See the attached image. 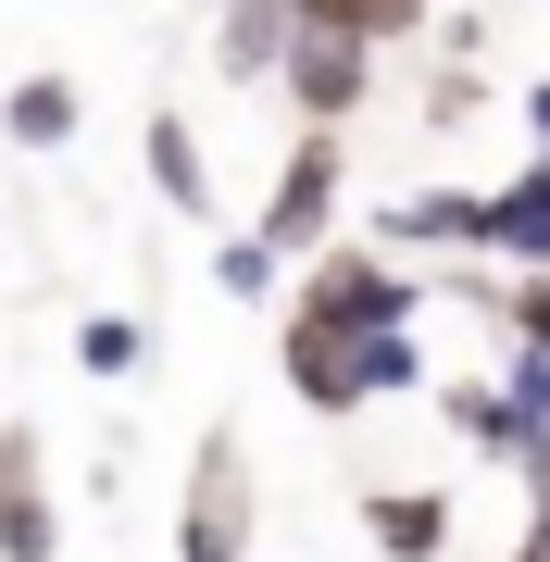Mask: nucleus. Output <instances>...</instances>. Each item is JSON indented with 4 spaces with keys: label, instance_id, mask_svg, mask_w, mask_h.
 Wrapping results in <instances>:
<instances>
[{
    "label": "nucleus",
    "instance_id": "f257e3e1",
    "mask_svg": "<svg viewBox=\"0 0 550 562\" xmlns=\"http://www.w3.org/2000/svg\"><path fill=\"white\" fill-rule=\"evenodd\" d=\"M276 88H288V113H301V125H350V113L375 101V38H363V25H338V13H301Z\"/></svg>",
    "mask_w": 550,
    "mask_h": 562
},
{
    "label": "nucleus",
    "instance_id": "f03ea898",
    "mask_svg": "<svg viewBox=\"0 0 550 562\" xmlns=\"http://www.w3.org/2000/svg\"><path fill=\"white\" fill-rule=\"evenodd\" d=\"M301 313H326V325H413V313H426V288L401 276V250L326 238V250L301 262Z\"/></svg>",
    "mask_w": 550,
    "mask_h": 562
},
{
    "label": "nucleus",
    "instance_id": "7ed1b4c3",
    "mask_svg": "<svg viewBox=\"0 0 550 562\" xmlns=\"http://www.w3.org/2000/svg\"><path fill=\"white\" fill-rule=\"evenodd\" d=\"M250 225H263L276 262H313V250L338 238V125H301V150L276 162V188H263Z\"/></svg>",
    "mask_w": 550,
    "mask_h": 562
},
{
    "label": "nucleus",
    "instance_id": "20e7f679",
    "mask_svg": "<svg viewBox=\"0 0 550 562\" xmlns=\"http://www.w3.org/2000/svg\"><path fill=\"white\" fill-rule=\"evenodd\" d=\"M176 562H250V450L213 438L188 450V513H176Z\"/></svg>",
    "mask_w": 550,
    "mask_h": 562
},
{
    "label": "nucleus",
    "instance_id": "39448f33",
    "mask_svg": "<svg viewBox=\"0 0 550 562\" xmlns=\"http://www.w3.org/2000/svg\"><path fill=\"white\" fill-rule=\"evenodd\" d=\"M276 375L301 387L313 413H363L375 401V387H363V325H326L301 301H288V325H276Z\"/></svg>",
    "mask_w": 550,
    "mask_h": 562
},
{
    "label": "nucleus",
    "instance_id": "423d86ee",
    "mask_svg": "<svg viewBox=\"0 0 550 562\" xmlns=\"http://www.w3.org/2000/svg\"><path fill=\"white\" fill-rule=\"evenodd\" d=\"M50 550H63V513H50L38 425H0V562H50Z\"/></svg>",
    "mask_w": 550,
    "mask_h": 562
},
{
    "label": "nucleus",
    "instance_id": "0eeeda50",
    "mask_svg": "<svg viewBox=\"0 0 550 562\" xmlns=\"http://www.w3.org/2000/svg\"><path fill=\"white\" fill-rule=\"evenodd\" d=\"M288 38H301V0H225L213 13V76L225 88H276Z\"/></svg>",
    "mask_w": 550,
    "mask_h": 562
},
{
    "label": "nucleus",
    "instance_id": "6e6552de",
    "mask_svg": "<svg viewBox=\"0 0 550 562\" xmlns=\"http://www.w3.org/2000/svg\"><path fill=\"white\" fill-rule=\"evenodd\" d=\"M375 250H489V188H413V201H388Z\"/></svg>",
    "mask_w": 550,
    "mask_h": 562
},
{
    "label": "nucleus",
    "instance_id": "1a4fd4ad",
    "mask_svg": "<svg viewBox=\"0 0 550 562\" xmlns=\"http://www.w3.org/2000/svg\"><path fill=\"white\" fill-rule=\"evenodd\" d=\"M489 262H513V276H538V262H550V150L513 162V176L489 188Z\"/></svg>",
    "mask_w": 550,
    "mask_h": 562
},
{
    "label": "nucleus",
    "instance_id": "9d476101",
    "mask_svg": "<svg viewBox=\"0 0 550 562\" xmlns=\"http://www.w3.org/2000/svg\"><path fill=\"white\" fill-rule=\"evenodd\" d=\"M138 162H150V188H164V213H188V225L213 213V162H201V138H188V113H150Z\"/></svg>",
    "mask_w": 550,
    "mask_h": 562
},
{
    "label": "nucleus",
    "instance_id": "9b49d317",
    "mask_svg": "<svg viewBox=\"0 0 550 562\" xmlns=\"http://www.w3.org/2000/svg\"><path fill=\"white\" fill-rule=\"evenodd\" d=\"M363 538L388 562H438L450 550V501H438V487H375V501H363Z\"/></svg>",
    "mask_w": 550,
    "mask_h": 562
},
{
    "label": "nucleus",
    "instance_id": "f8f14e48",
    "mask_svg": "<svg viewBox=\"0 0 550 562\" xmlns=\"http://www.w3.org/2000/svg\"><path fill=\"white\" fill-rule=\"evenodd\" d=\"M76 125H88L76 76H50V63H38V76H13V101H0V138H13V150H63Z\"/></svg>",
    "mask_w": 550,
    "mask_h": 562
},
{
    "label": "nucleus",
    "instance_id": "ddd939ff",
    "mask_svg": "<svg viewBox=\"0 0 550 562\" xmlns=\"http://www.w3.org/2000/svg\"><path fill=\"white\" fill-rule=\"evenodd\" d=\"M138 362H150V325L138 313H88L76 325V375H138Z\"/></svg>",
    "mask_w": 550,
    "mask_h": 562
},
{
    "label": "nucleus",
    "instance_id": "4468645a",
    "mask_svg": "<svg viewBox=\"0 0 550 562\" xmlns=\"http://www.w3.org/2000/svg\"><path fill=\"white\" fill-rule=\"evenodd\" d=\"M301 13H338V25H363V38L388 50V38H413V25L438 13V0H301Z\"/></svg>",
    "mask_w": 550,
    "mask_h": 562
},
{
    "label": "nucleus",
    "instance_id": "2eb2a0df",
    "mask_svg": "<svg viewBox=\"0 0 550 562\" xmlns=\"http://www.w3.org/2000/svg\"><path fill=\"white\" fill-rule=\"evenodd\" d=\"M213 288H225V301H276V250H263V225L213 250Z\"/></svg>",
    "mask_w": 550,
    "mask_h": 562
},
{
    "label": "nucleus",
    "instance_id": "dca6fc26",
    "mask_svg": "<svg viewBox=\"0 0 550 562\" xmlns=\"http://www.w3.org/2000/svg\"><path fill=\"white\" fill-rule=\"evenodd\" d=\"M501 325H513V338H550V262H538V276H513V288H501Z\"/></svg>",
    "mask_w": 550,
    "mask_h": 562
},
{
    "label": "nucleus",
    "instance_id": "f3484780",
    "mask_svg": "<svg viewBox=\"0 0 550 562\" xmlns=\"http://www.w3.org/2000/svg\"><path fill=\"white\" fill-rule=\"evenodd\" d=\"M426 125H475V76H463V63H450V76L426 88Z\"/></svg>",
    "mask_w": 550,
    "mask_h": 562
},
{
    "label": "nucleus",
    "instance_id": "a211bd4d",
    "mask_svg": "<svg viewBox=\"0 0 550 562\" xmlns=\"http://www.w3.org/2000/svg\"><path fill=\"white\" fill-rule=\"evenodd\" d=\"M526 501H538V513H526V550H550V462L526 475Z\"/></svg>",
    "mask_w": 550,
    "mask_h": 562
},
{
    "label": "nucleus",
    "instance_id": "6ab92c4d",
    "mask_svg": "<svg viewBox=\"0 0 550 562\" xmlns=\"http://www.w3.org/2000/svg\"><path fill=\"white\" fill-rule=\"evenodd\" d=\"M526 138H538V150H550V76H538V88H526Z\"/></svg>",
    "mask_w": 550,
    "mask_h": 562
},
{
    "label": "nucleus",
    "instance_id": "aec40b11",
    "mask_svg": "<svg viewBox=\"0 0 550 562\" xmlns=\"http://www.w3.org/2000/svg\"><path fill=\"white\" fill-rule=\"evenodd\" d=\"M501 562H550V550H501Z\"/></svg>",
    "mask_w": 550,
    "mask_h": 562
}]
</instances>
